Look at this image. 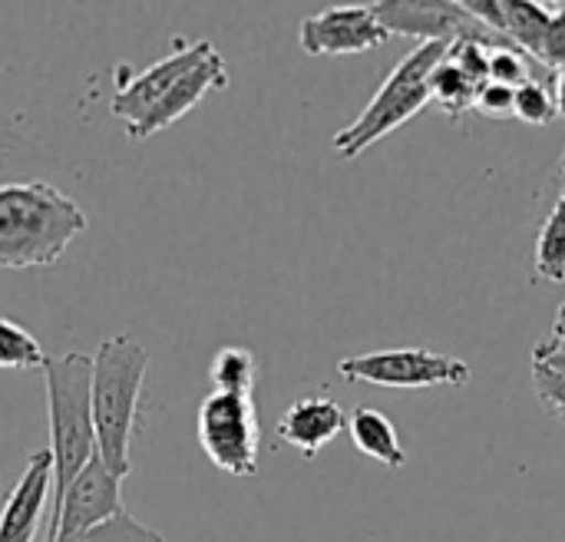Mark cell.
Instances as JSON below:
<instances>
[{
	"label": "cell",
	"mask_w": 565,
	"mask_h": 542,
	"mask_svg": "<svg viewBox=\"0 0 565 542\" xmlns=\"http://www.w3.org/2000/svg\"><path fill=\"white\" fill-rule=\"evenodd\" d=\"M89 225L83 205L50 182L0 185V268H50Z\"/></svg>",
	"instance_id": "obj_1"
},
{
	"label": "cell",
	"mask_w": 565,
	"mask_h": 542,
	"mask_svg": "<svg viewBox=\"0 0 565 542\" xmlns=\"http://www.w3.org/2000/svg\"><path fill=\"white\" fill-rule=\"evenodd\" d=\"M152 364V354L129 334L103 341L93 354V424H96V454L99 460L126 480L129 440L139 427L142 381Z\"/></svg>",
	"instance_id": "obj_2"
},
{
	"label": "cell",
	"mask_w": 565,
	"mask_h": 542,
	"mask_svg": "<svg viewBox=\"0 0 565 542\" xmlns=\"http://www.w3.org/2000/svg\"><path fill=\"white\" fill-rule=\"evenodd\" d=\"M46 414H50V454H53V503L63 500L70 483L96 457V424H93V358L83 351H66L46 358Z\"/></svg>",
	"instance_id": "obj_3"
},
{
	"label": "cell",
	"mask_w": 565,
	"mask_h": 542,
	"mask_svg": "<svg viewBox=\"0 0 565 542\" xmlns=\"http://www.w3.org/2000/svg\"><path fill=\"white\" fill-rule=\"evenodd\" d=\"M450 43L447 40H427L417 43L384 79V86L374 93V99L367 103V109L344 126L334 136V149L344 159L361 156L364 149H371L377 139H384L387 132H394L397 126H404L407 119H414L427 103H430V73L437 70V63L447 56Z\"/></svg>",
	"instance_id": "obj_4"
},
{
	"label": "cell",
	"mask_w": 565,
	"mask_h": 542,
	"mask_svg": "<svg viewBox=\"0 0 565 542\" xmlns=\"http://www.w3.org/2000/svg\"><path fill=\"white\" fill-rule=\"evenodd\" d=\"M199 447L228 477L258 474V414L252 397L212 391L195 417Z\"/></svg>",
	"instance_id": "obj_5"
},
{
	"label": "cell",
	"mask_w": 565,
	"mask_h": 542,
	"mask_svg": "<svg viewBox=\"0 0 565 542\" xmlns=\"http://www.w3.org/2000/svg\"><path fill=\"white\" fill-rule=\"evenodd\" d=\"M338 371L348 381L377 384V387H397V391L460 387L473 374L467 361H460L454 354L427 351V348H391V351L344 358L338 364Z\"/></svg>",
	"instance_id": "obj_6"
},
{
	"label": "cell",
	"mask_w": 565,
	"mask_h": 542,
	"mask_svg": "<svg viewBox=\"0 0 565 542\" xmlns=\"http://www.w3.org/2000/svg\"><path fill=\"white\" fill-rule=\"evenodd\" d=\"M122 513V480L96 454L70 483L63 500L50 510V542L89 533Z\"/></svg>",
	"instance_id": "obj_7"
},
{
	"label": "cell",
	"mask_w": 565,
	"mask_h": 542,
	"mask_svg": "<svg viewBox=\"0 0 565 542\" xmlns=\"http://www.w3.org/2000/svg\"><path fill=\"white\" fill-rule=\"evenodd\" d=\"M377 20L391 30V33H411V36H424L427 40H487L493 46H513L510 40H503L500 33H493L490 26H483L477 17H470V10L463 3H420V0H384V3H371Z\"/></svg>",
	"instance_id": "obj_8"
},
{
	"label": "cell",
	"mask_w": 565,
	"mask_h": 542,
	"mask_svg": "<svg viewBox=\"0 0 565 542\" xmlns=\"http://www.w3.org/2000/svg\"><path fill=\"white\" fill-rule=\"evenodd\" d=\"M215 46L209 40H195V43H185V40H175V53H169L166 60L152 63L149 70L142 73H129V79L119 73V89L109 103L113 116L126 119V129L142 123L149 116V109L189 73L195 70Z\"/></svg>",
	"instance_id": "obj_9"
},
{
	"label": "cell",
	"mask_w": 565,
	"mask_h": 542,
	"mask_svg": "<svg viewBox=\"0 0 565 542\" xmlns=\"http://www.w3.org/2000/svg\"><path fill=\"white\" fill-rule=\"evenodd\" d=\"M298 40L308 56H341V53H364L387 43L391 30L377 20L371 3H361V7H334L301 20Z\"/></svg>",
	"instance_id": "obj_10"
},
{
	"label": "cell",
	"mask_w": 565,
	"mask_h": 542,
	"mask_svg": "<svg viewBox=\"0 0 565 542\" xmlns=\"http://www.w3.org/2000/svg\"><path fill=\"white\" fill-rule=\"evenodd\" d=\"M228 86V70H225V60L218 56V50H212L195 70H189L152 109H149V116L142 119V123H136V126H129L126 132H129V139H136V142H142V139H149V136H156V132H162V129H169L175 119H182L189 109H195L212 89H225Z\"/></svg>",
	"instance_id": "obj_11"
},
{
	"label": "cell",
	"mask_w": 565,
	"mask_h": 542,
	"mask_svg": "<svg viewBox=\"0 0 565 542\" xmlns=\"http://www.w3.org/2000/svg\"><path fill=\"white\" fill-rule=\"evenodd\" d=\"M50 487H53V454L46 447L26 460L13 493L7 497V507L0 513V542H33L43 523Z\"/></svg>",
	"instance_id": "obj_12"
},
{
	"label": "cell",
	"mask_w": 565,
	"mask_h": 542,
	"mask_svg": "<svg viewBox=\"0 0 565 542\" xmlns=\"http://www.w3.org/2000/svg\"><path fill=\"white\" fill-rule=\"evenodd\" d=\"M344 427L348 417L331 397H301L281 414L275 434L281 444L295 447L305 460H315Z\"/></svg>",
	"instance_id": "obj_13"
},
{
	"label": "cell",
	"mask_w": 565,
	"mask_h": 542,
	"mask_svg": "<svg viewBox=\"0 0 565 542\" xmlns=\"http://www.w3.org/2000/svg\"><path fill=\"white\" fill-rule=\"evenodd\" d=\"M348 434H351L354 447L364 457H371V460H377V464H384L391 470L407 467V450H404V444L397 437L394 421L384 411H377V407H358L348 417Z\"/></svg>",
	"instance_id": "obj_14"
},
{
	"label": "cell",
	"mask_w": 565,
	"mask_h": 542,
	"mask_svg": "<svg viewBox=\"0 0 565 542\" xmlns=\"http://www.w3.org/2000/svg\"><path fill=\"white\" fill-rule=\"evenodd\" d=\"M500 10H503V36L526 56L540 60L553 26V3L500 0Z\"/></svg>",
	"instance_id": "obj_15"
},
{
	"label": "cell",
	"mask_w": 565,
	"mask_h": 542,
	"mask_svg": "<svg viewBox=\"0 0 565 542\" xmlns=\"http://www.w3.org/2000/svg\"><path fill=\"white\" fill-rule=\"evenodd\" d=\"M536 275L553 285L565 281V189L536 238Z\"/></svg>",
	"instance_id": "obj_16"
},
{
	"label": "cell",
	"mask_w": 565,
	"mask_h": 542,
	"mask_svg": "<svg viewBox=\"0 0 565 542\" xmlns=\"http://www.w3.org/2000/svg\"><path fill=\"white\" fill-rule=\"evenodd\" d=\"M430 99L444 109V113H450V116H463V113H470L473 109V103H477V83L473 79H467L447 56L437 63V70L430 73Z\"/></svg>",
	"instance_id": "obj_17"
},
{
	"label": "cell",
	"mask_w": 565,
	"mask_h": 542,
	"mask_svg": "<svg viewBox=\"0 0 565 542\" xmlns=\"http://www.w3.org/2000/svg\"><path fill=\"white\" fill-rule=\"evenodd\" d=\"M209 374H212L215 391L252 397V387H255V354L248 348H222L212 358Z\"/></svg>",
	"instance_id": "obj_18"
},
{
	"label": "cell",
	"mask_w": 565,
	"mask_h": 542,
	"mask_svg": "<svg viewBox=\"0 0 565 542\" xmlns=\"http://www.w3.org/2000/svg\"><path fill=\"white\" fill-rule=\"evenodd\" d=\"M46 351L10 318H0V371H43Z\"/></svg>",
	"instance_id": "obj_19"
},
{
	"label": "cell",
	"mask_w": 565,
	"mask_h": 542,
	"mask_svg": "<svg viewBox=\"0 0 565 542\" xmlns=\"http://www.w3.org/2000/svg\"><path fill=\"white\" fill-rule=\"evenodd\" d=\"M513 116L530 123V126H550L556 119V99H553V86L530 79L513 93Z\"/></svg>",
	"instance_id": "obj_20"
},
{
	"label": "cell",
	"mask_w": 565,
	"mask_h": 542,
	"mask_svg": "<svg viewBox=\"0 0 565 542\" xmlns=\"http://www.w3.org/2000/svg\"><path fill=\"white\" fill-rule=\"evenodd\" d=\"M56 542H166L156 530L142 527L136 517L122 513L89 533H79V536H70V540H56Z\"/></svg>",
	"instance_id": "obj_21"
},
{
	"label": "cell",
	"mask_w": 565,
	"mask_h": 542,
	"mask_svg": "<svg viewBox=\"0 0 565 542\" xmlns=\"http://www.w3.org/2000/svg\"><path fill=\"white\" fill-rule=\"evenodd\" d=\"M490 50H493V43H487V40H457V43H450L447 60L467 79L483 86V83H490Z\"/></svg>",
	"instance_id": "obj_22"
},
{
	"label": "cell",
	"mask_w": 565,
	"mask_h": 542,
	"mask_svg": "<svg viewBox=\"0 0 565 542\" xmlns=\"http://www.w3.org/2000/svg\"><path fill=\"white\" fill-rule=\"evenodd\" d=\"M530 56L516 46H493L490 50V83L520 89L523 83H530Z\"/></svg>",
	"instance_id": "obj_23"
},
{
	"label": "cell",
	"mask_w": 565,
	"mask_h": 542,
	"mask_svg": "<svg viewBox=\"0 0 565 542\" xmlns=\"http://www.w3.org/2000/svg\"><path fill=\"white\" fill-rule=\"evenodd\" d=\"M513 93L510 86H500V83H483L477 89V103L473 109L490 116V119H503V116H513Z\"/></svg>",
	"instance_id": "obj_24"
},
{
	"label": "cell",
	"mask_w": 565,
	"mask_h": 542,
	"mask_svg": "<svg viewBox=\"0 0 565 542\" xmlns=\"http://www.w3.org/2000/svg\"><path fill=\"white\" fill-rule=\"evenodd\" d=\"M540 63L550 70L565 66V3H553V26H550V40H546Z\"/></svg>",
	"instance_id": "obj_25"
},
{
	"label": "cell",
	"mask_w": 565,
	"mask_h": 542,
	"mask_svg": "<svg viewBox=\"0 0 565 542\" xmlns=\"http://www.w3.org/2000/svg\"><path fill=\"white\" fill-rule=\"evenodd\" d=\"M553 99H556V116L565 119V66L553 73Z\"/></svg>",
	"instance_id": "obj_26"
},
{
	"label": "cell",
	"mask_w": 565,
	"mask_h": 542,
	"mask_svg": "<svg viewBox=\"0 0 565 542\" xmlns=\"http://www.w3.org/2000/svg\"><path fill=\"white\" fill-rule=\"evenodd\" d=\"M553 341L563 348L565 344V305L556 311V321H553Z\"/></svg>",
	"instance_id": "obj_27"
},
{
	"label": "cell",
	"mask_w": 565,
	"mask_h": 542,
	"mask_svg": "<svg viewBox=\"0 0 565 542\" xmlns=\"http://www.w3.org/2000/svg\"><path fill=\"white\" fill-rule=\"evenodd\" d=\"M563 169H565V152H563Z\"/></svg>",
	"instance_id": "obj_28"
}]
</instances>
